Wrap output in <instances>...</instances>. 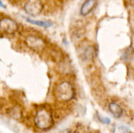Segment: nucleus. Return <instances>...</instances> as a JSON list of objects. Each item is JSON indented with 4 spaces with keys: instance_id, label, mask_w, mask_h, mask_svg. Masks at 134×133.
I'll list each match as a JSON object with an SVG mask.
<instances>
[{
    "instance_id": "obj_2",
    "label": "nucleus",
    "mask_w": 134,
    "mask_h": 133,
    "mask_svg": "<svg viewBox=\"0 0 134 133\" xmlns=\"http://www.w3.org/2000/svg\"><path fill=\"white\" fill-rule=\"evenodd\" d=\"M35 123L40 129L46 130L50 129L53 125V121L50 112L45 109L38 111L35 118Z\"/></svg>"
},
{
    "instance_id": "obj_7",
    "label": "nucleus",
    "mask_w": 134,
    "mask_h": 133,
    "mask_svg": "<svg viewBox=\"0 0 134 133\" xmlns=\"http://www.w3.org/2000/svg\"><path fill=\"white\" fill-rule=\"evenodd\" d=\"M109 110H110L111 113L112 114V115L115 118H119L123 114V110H122V108L117 103H115V102L111 103L109 104Z\"/></svg>"
},
{
    "instance_id": "obj_9",
    "label": "nucleus",
    "mask_w": 134,
    "mask_h": 133,
    "mask_svg": "<svg viewBox=\"0 0 134 133\" xmlns=\"http://www.w3.org/2000/svg\"><path fill=\"white\" fill-rule=\"evenodd\" d=\"M98 119H99V121H100L101 123H103V124H110V123H111V119L108 118V117L98 115Z\"/></svg>"
},
{
    "instance_id": "obj_11",
    "label": "nucleus",
    "mask_w": 134,
    "mask_h": 133,
    "mask_svg": "<svg viewBox=\"0 0 134 133\" xmlns=\"http://www.w3.org/2000/svg\"><path fill=\"white\" fill-rule=\"evenodd\" d=\"M0 7H2V8H3V9H5V5H4V3L2 2V0H0Z\"/></svg>"
},
{
    "instance_id": "obj_4",
    "label": "nucleus",
    "mask_w": 134,
    "mask_h": 133,
    "mask_svg": "<svg viewBox=\"0 0 134 133\" xmlns=\"http://www.w3.org/2000/svg\"><path fill=\"white\" fill-rule=\"evenodd\" d=\"M25 12L30 16H35L42 10V5L38 0H29L24 5Z\"/></svg>"
},
{
    "instance_id": "obj_8",
    "label": "nucleus",
    "mask_w": 134,
    "mask_h": 133,
    "mask_svg": "<svg viewBox=\"0 0 134 133\" xmlns=\"http://www.w3.org/2000/svg\"><path fill=\"white\" fill-rule=\"evenodd\" d=\"M25 19L28 23L36 25V26H38V27H41L47 28V27H51L53 24L52 22H50L49 20H31L30 18H25Z\"/></svg>"
},
{
    "instance_id": "obj_10",
    "label": "nucleus",
    "mask_w": 134,
    "mask_h": 133,
    "mask_svg": "<svg viewBox=\"0 0 134 133\" xmlns=\"http://www.w3.org/2000/svg\"><path fill=\"white\" fill-rule=\"evenodd\" d=\"M119 129H120V130L122 132L124 133H130V129L127 128V127H126V126H124V125H121L120 127H119Z\"/></svg>"
},
{
    "instance_id": "obj_1",
    "label": "nucleus",
    "mask_w": 134,
    "mask_h": 133,
    "mask_svg": "<svg viewBox=\"0 0 134 133\" xmlns=\"http://www.w3.org/2000/svg\"><path fill=\"white\" fill-rule=\"evenodd\" d=\"M55 96L60 101H69L75 96L74 88L69 82H61L55 89Z\"/></svg>"
},
{
    "instance_id": "obj_6",
    "label": "nucleus",
    "mask_w": 134,
    "mask_h": 133,
    "mask_svg": "<svg viewBox=\"0 0 134 133\" xmlns=\"http://www.w3.org/2000/svg\"><path fill=\"white\" fill-rule=\"evenodd\" d=\"M95 5H96L95 0H86V1H85V2L81 6L80 14L82 16H87L93 9Z\"/></svg>"
},
{
    "instance_id": "obj_3",
    "label": "nucleus",
    "mask_w": 134,
    "mask_h": 133,
    "mask_svg": "<svg viewBox=\"0 0 134 133\" xmlns=\"http://www.w3.org/2000/svg\"><path fill=\"white\" fill-rule=\"evenodd\" d=\"M0 29L7 34H13L18 30L17 23L8 17H4L0 20Z\"/></svg>"
},
{
    "instance_id": "obj_5",
    "label": "nucleus",
    "mask_w": 134,
    "mask_h": 133,
    "mask_svg": "<svg viewBox=\"0 0 134 133\" xmlns=\"http://www.w3.org/2000/svg\"><path fill=\"white\" fill-rule=\"evenodd\" d=\"M25 42L27 45L34 51H41L45 47V42L44 41L37 36L35 35H30L26 38Z\"/></svg>"
}]
</instances>
